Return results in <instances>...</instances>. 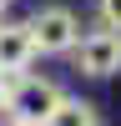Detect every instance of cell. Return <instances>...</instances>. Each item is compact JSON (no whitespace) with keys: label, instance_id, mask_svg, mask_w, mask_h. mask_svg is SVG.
<instances>
[{"label":"cell","instance_id":"obj_1","mask_svg":"<svg viewBox=\"0 0 121 126\" xmlns=\"http://www.w3.org/2000/svg\"><path fill=\"white\" fill-rule=\"evenodd\" d=\"M60 101V86L45 76H30V71H20V76H10V91H5V116L15 126H40L45 121V111Z\"/></svg>","mask_w":121,"mask_h":126},{"label":"cell","instance_id":"obj_2","mask_svg":"<svg viewBox=\"0 0 121 126\" xmlns=\"http://www.w3.org/2000/svg\"><path fill=\"white\" fill-rule=\"evenodd\" d=\"M71 61H76V71H81V76H91V81H111V76L121 71V30L101 25V30L76 35Z\"/></svg>","mask_w":121,"mask_h":126},{"label":"cell","instance_id":"obj_3","mask_svg":"<svg viewBox=\"0 0 121 126\" xmlns=\"http://www.w3.org/2000/svg\"><path fill=\"white\" fill-rule=\"evenodd\" d=\"M25 25H30V40H35V56H71V46L81 35V20L71 5H40Z\"/></svg>","mask_w":121,"mask_h":126},{"label":"cell","instance_id":"obj_4","mask_svg":"<svg viewBox=\"0 0 121 126\" xmlns=\"http://www.w3.org/2000/svg\"><path fill=\"white\" fill-rule=\"evenodd\" d=\"M35 61V40H30L25 20H5L0 15V76H20Z\"/></svg>","mask_w":121,"mask_h":126},{"label":"cell","instance_id":"obj_5","mask_svg":"<svg viewBox=\"0 0 121 126\" xmlns=\"http://www.w3.org/2000/svg\"><path fill=\"white\" fill-rule=\"evenodd\" d=\"M40 126H101V111L91 106V101L66 96V91H60V101L45 111V121H40Z\"/></svg>","mask_w":121,"mask_h":126},{"label":"cell","instance_id":"obj_6","mask_svg":"<svg viewBox=\"0 0 121 126\" xmlns=\"http://www.w3.org/2000/svg\"><path fill=\"white\" fill-rule=\"evenodd\" d=\"M96 10H101V25L121 30V0H96Z\"/></svg>","mask_w":121,"mask_h":126},{"label":"cell","instance_id":"obj_7","mask_svg":"<svg viewBox=\"0 0 121 126\" xmlns=\"http://www.w3.org/2000/svg\"><path fill=\"white\" fill-rule=\"evenodd\" d=\"M5 91H10V76H0V116H5Z\"/></svg>","mask_w":121,"mask_h":126},{"label":"cell","instance_id":"obj_8","mask_svg":"<svg viewBox=\"0 0 121 126\" xmlns=\"http://www.w3.org/2000/svg\"><path fill=\"white\" fill-rule=\"evenodd\" d=\"M0 15H10V0H0Z\"/></svg>","mask_w":121,"mask_h":126},{"label":"cell","instance_id":"obj_9","mask_svg":"<svg viewBox=\"0 0 121 126\" xmlns=\"http://www.w3.org/2000/svg\"><path fill=\"white\" fill-rule=\"evenodd\" d=\"M10 126H15V121H10Z\"/></svg>","mask_w":121,"mask_h":126}]
</instances>
